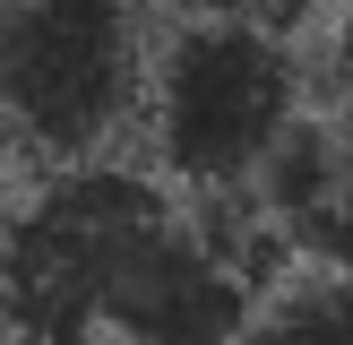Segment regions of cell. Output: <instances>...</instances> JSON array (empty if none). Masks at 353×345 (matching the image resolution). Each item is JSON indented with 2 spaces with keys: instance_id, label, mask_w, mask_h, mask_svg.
I'll list each match as a JSON object with an SVG mask.
<instances>
[{
  "instance_id": "obj_1",
  "label": "cell",
  "mask_w": 353,
  "mask_h": 345,
  "mask_svg": "<svg viewBox=\"0 0 353 345\" xmlns=\"http://www.w3.org/2000/svg\"><path fill=\"white\" fill-rule=\"evenodd\" d=\"M285 276L293 250L250 190L181 199L130 164H69L0 207L9 345H250Z\"/></svg>"
},
{
  "instance_id": "obj_2",
  "label": "cell",
  "mask_w": 353,
  "mask_h": 345,
  "mask_svg": "<svg viewBox=\"0 0 353 345\" xmlns=\"http://www.w3.org/2000/svg\"><path fill=\"white\" fill-rule=\"evenodd\" d=\"M310 121V61L293 34L233 26V17H181L155 43L147 78V172L181 199H233L259 190L293 130Z\"/></svg>"
},
{
  "instance_id": "obj_3",
  "label": "cell",
  "mask_w": 353,
  "mask_h": 345,
  "mask_svg": "<svg viewBox=\"0 0 353 345\" xmlns=\"http://www.w3.org/2000/svg\"><path fill=\"white\" fill-rule=\"evenodd\" d=\"M147 0H0V130L26 172L112 164L147 121Z\"/></svg>"
},
{
  "instance_id": "obj_4",
  "label": "cell",
  "mask_w": 353,
  "mask_h": 345,
  "mask_svg": "<svg viewBox=\"0 0 353 345\" xmlns=\"http://www.w3.org/2000/svg\"><path fill=\"white\" fill-rule=\"evenodd\" d=\"M268 207L276 241L293 250V268H345L353 276V112H319L276 147V164L250 190Z\"/></svg>"
},
{
  "instance_id": "obj_5",
  "label": "cell",
  "mask_w": 353,
  "mask_h": 345,
  "mask_svg": "<svg viewBox=\"0 0 353 345\" xmlns=\"http://www.w3.org/2000/svg\"><path fill=\"white\" fill-rule=\"evenodd\" d=\"M250 345H353V276L345 268H293L268 285L250 319Z\"/></svg>"
},
{
  "instance_id": "obj_6",
  "label": "cell",
  "mask_w": 353,
  "mask_h": 345,
  "mask_svg": "<svg viewBox=\"0 0 353 345\" xmlns=\"http://www.w3.org/2000/svg\"><path fill=\"white\" fill-rule=\"evenodd\" d=\"M327 0H181V17H233V26H268V34H293L310 26Z\"/></svg>"
},
{
  "instance_id": "obj_7",
  "label": "cell",
  "mask_w": 353,
  "mask_h": 345,
  "mask_svg": "<svg viewBox=\"0 0 353 345\" xmlns=\"http://www.w3.org/2000/svg\"><path fill=\"white\" fill-rule=\"evenodd\" d=\"M345 9H353V0H345Z\"/></svg>"
}]
</instances>
